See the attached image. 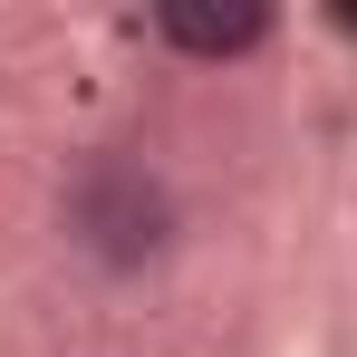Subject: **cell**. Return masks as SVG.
<instances>
[{"label": "cell", "mask_w": 357, "mask_h": 357, "mask_svg": "<svg viewBox=\"0 0 357 357\" xmlns=\"http://www.w3.org/2000/svg\"><path fill=\"white\" fill-rule=\"evenodd\" d=\"M59 232H68V251H77V261H97L107 280H135V271L174 261L183 203H174V183L155 174L145 155L97 145V155H77L68 183H59Z\"/></svg>", "instance_id": "1"}, {"label": "cell", "mask_w": 357, "mask_h": 357, "mask_svg": "<svg viewBox=\"0 0 357 357\" xmlns=\"http://www.w3.org/2000/svg\"><path fill=\"white\" fill-rule=\"evenodd\" d=\"M271 29H280V10L271 0H155V39L193 68H241L271 49Z\"/></svg>", "instance_id": "2"}]
</instances>
